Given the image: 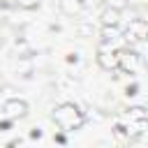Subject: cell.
Returning <instances> with one entry per match:
<instances>
[{"label": "cell", "instance_id": "obj_8", "mask_svg": "<svg viewBox=\"0 0 148 148\" xmlns=\"http://www.w3.org/2000/svg\"><path fill=\"white\" fill-rule=\"evenodd\" d=\"M60 9L65 14H69V16H74L81 9V0H60Z\"/></svg>", "mask_w": 148, "mask_h": 148}, {"label": "cell", "instance_id": "obj_9", "mask_svg": "<svg viewBox=\"0 0 148 148\" xmlns=\"http://www.w3.org/2000/svg\"><path fill=\"white\" fill-rule=\"evenodd\" d=\"M102 28H104V30H102V37H104V42H106V44L120 37V35H118V28H116V25H102Z\"/></svg>", "mask_w": 148, "mask_h": 148}, {"label": "cell", "instance_id": "obj_3", "mask_svg": "<svg viewBox=\"0 0 148 148\" xmlns=\"http://www.w3.org/2000/svg\"><path fill=\"white\" fill-rule=\"evenodd\" d=\"M146 37H148V23L141 21V18H134L125 30V39L127 42H141Z\"/></svg>", "mask_w": 148, "mask_h": 148}, {"label": "cell", "instance_id": "obj_11", "mask_svg": "<svg viewBox=\"0 0 148 148\" xmlns=\"http://www.w3.org/2000/svg\"><path fill=\"white\" fill-rule=\"evenodd\" d=\"M42 0H18V5L23 7V9H32V7H37Z\"/></svg>", "mask_w": 148, "mask_h": 148}, {"label": "cell", "instance_id": "obj_7", "mask_svg": "<svg viewBox=\"0 0 148 148\" xmlns=\"http://www.w3.org/2000/svg\"><path fill=\"white\" fill-rule=\"evenodd\" d=\"M123 123H125V134H127V136L141 134V127L146 125V120H134V118H130V116H123Z\"/></svg>", "mask_w": 148, "mask_h": 148}, {"label": "cell", "instance_id": "obj_2", "mask_svg": "<svg viewBox=\"0 0 148 148\" xmlns=\"http://www.w3.org/2000/svg\"><path fill=\"white\" fill-rule=\"evenodd\" d=\"M118 67L125 69L127 74H141L146 65L136 51H120L118 53Z\"/></svg>", "mask_w": 148, "mask_h": 148}, {"label": "cell", "instance_id": "obj_10", "mask_svg": "<svg viewBox=\"0 0 148 148\" xmlns=\"http://www.w3.org/2000/svg\"><path fill=\"white\" fill-rule=\"evenodd\" d=\"M125 116H130V118H134V120H148V111L141 109V106H132Z\"/></svg>", "mask_w": 148, "mask_h": 148}, {"label": "cell", "instance_id": "obj_1", "mask_svg": "<svg viewBox=\"0 0 148 148\" xmlns=\"http://www.w3.org/2000/svg\"><path fill=\"white\" fill-rule=\"evenodd\" d=\"M53 120L62 127V130H79L83 123H86V118H83V113L79 111V106L76 104H72V102H62L60 106H56V111H53Z\"/></svg>", "mask_w": 148, "mask_h": 148}, {"label": "cell", "instance_id": "obj_4", "mask_svg": "<svg viewBox=\"0 0 148 148\" xmlns=\"http://www.w3.org/2000/svg\"><path fill=\"white\" fill-rule=\"evenodd\" d=\"M2 111H5L7 118H23V116L28 113V104H25L23 99H18V97H12V99L5 102Z\"/></svg>", "mask_w": 148, "mask_h": 148}, {"label": "cell", "instance_id": "obj_5", "mask_svg": "<svg viewBox=\"0 0 148 148\" xmlns=\"http://www.w3.org/2000/svg\"><path fill=\"white\" fill-rule=\"evenodd\" d=\"M97 62H99L104 69H116V67H118V53L109 51L106 44H104V46L97 51Z\"/></svg>", "mask_w": 148, "mask_h": 148}, {"label": "cell", "instance_id": "obj_6", "mask_svg": "<svg viewBox=\"0 0 148 148\" xmlns=\"http://www.w3.org/2000/svg\"><path fill=\"white\" fill-rule=\"evenodd\" d=\"M102 25H118L120 23V9L118 7H106L102 12Z\"/></svg>", "mask_w": 148, "mask_h": 148}, {"label": "cell", "instance_id": "obj_12", "mask_svg": "<svg viewBox=\"0 0 148 148\" xmlns=\"http://www.w3.org/2000/svg\"><path fill=\"white\" fill-rule=\"evenodd\" d=\"M130 148H148L146 143H134V146H130Z\"/></svg>", "mask_w": 148, "mask_h": 148}]
</instances>
